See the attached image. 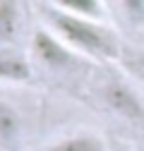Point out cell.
<instances>
[{
    "instance_id": "8",
    "label": "cell",
    "mask_w": 144,
    "mask_h": 151,
    "mask_svg": "<svg viewBox=\"0 0 144 151\" xmlns=\"http://www.w3.org/2000/svg\"><path fill=\"white\" fill-rule=\"evenodd\" d=\"M50 7H58L63 12L77 14V17H89V19H99L103 17V5L101 0H48Z\"/></svg>"
},
{
    "instance_id": "3",
    "label": "cell",
    "mask_w": 144,
    "mask_h": 151,
    "mask_svg": "<svg viewBox=\"0 0 144 151\" xmlns=\"http://www.w3.org/2000/svg\"><path fill=\"white\" fill-rule=\"evenodd\" d=\"M31 53L43 67H48L53 72H63V70L75 65V50H72L58 34L46 31V29H36L34 31Z\"/></svg>"
},
{
    "instance_id": "5",
    "label": "cell",
    "mask_w": 144,
    "mask_h": 151,
    "mask_svg": "<svg viewBox=\"0 0 144 151\" xmlns=\"http://www.w3.org/2000/svg\"><path fill=\"white\" fill-rule=\"evenodd\" d=\"M24 139V122L22 115L10 101L0 99V149L3 151H19Z\"/></svg>"
},
{
    "instance_id": "7",
    "label": "cell",
    "mask_w": 144,
    "mask_h": 151,
    "mask_svg": "<svg viewBox=\"0 0 144 151\" xmlns=\"http://www.w3.org/2000/svg\"><path fill=\"white\" fill-rule=\"evenodd\" d=\"M22 27V12L17 0H0V46H14Z\"/></svg>"
},
{
    "instance_id": "2",
    "label": "cell",
    "mask_w": 144,
    "mask_h": 151,
    "mask_svg": "<svg viewBox=\"0 0 144 151\" xmlns=\"http://www.w3.org/2000/svg\"><path fill=\"white\" fill-rule=\"evenodd\" d=\"M101 101L108 110H113L118 118L132 125H144V101L125 79L111 77L101 89Z\"/></svg>"
},
{
    "instance_id": "6",
    "label": "cell",
    "mask_w": 144,
    "mask_h": 151,
    "mask_svg": "<svg viewBox=\"0 0 144 151\" xmlns=\"http://www.w3.org/2000/svg\"><path fill=\"white\" fill-rule=\"evenodd\" d=\"M36 151H108V146L103 137L94 134V132H77V134L60 137Z\"/></svg>"
},
{
    "instance_id": "1",
    "label": "cell",
    "mask_w": 144,
    "mask_h": 151,
    "mask_svg": "<svg viewBox=\"0 0 144 151\" xmlns=\"http://www.w3.org/2000/svg\"><path fill=\"white\" fill-rule=\"evenodd\" d=\"M43 17H46L50 31L58 34L72 50L91 55V58H99V60H118L120 58L118 36L108 27H103L99 19L77 17V14L63 12L50 5L43 7Z\"/></svg>"
},
{
    "instance_id": "4",
    "label": "cell",
    "mask_w": 144,
    "mask_h": 151,
    "mask_svg": "<svg viewBox=\"0 0 144 151\" xmlns=\"http://www.w3.org/2000/svg\"><path fill=\"white\" fill-rule=\"evenodd\" d=\"M34 77L29 58L17 46H0V84H27Z\"/></svg>"
},
{
    "instance_id": "9",
    "label": "cell",
    "mask_w": 144,
    "mask_h": 151,
    "mask_svg": "<svg viewBox=\"0 0 144 151\" xmlns=\"http://www.w3.org/2000/svg\"><path fill=\"white\" fill-rule=\"evenodd\" d=\"M120 5L135 22L144 24V0H120Z\"/></svg>"
},
{
    "instance_id": "10",
    "label": "cell",
    "mask_w": 144,
    "mask_h": 151,
    "mask_svg": "<svg viewBox=\"0 0 144 151\" xmlns=\"http://www.w3.org/2000/svg\"><path fill=\"white\" fill-rule=\"evenodd\" d=\"M125 65L132 70V74H135L137 79L144 82V55H130V58L125 60Z\"/></svg>"
},
{
    "instance_id": "11",
    "label": "cell",
    "mask_w": 144,
    "mask_h": 151,
    "mask_svg": "<svg viewBox=\"0 0 144 151\" xmlns=\"http://www.w3.org/2000/svg\"><path fill=\"white\" fill-rule=\"evenodd\" d=\"M142 151H144V149H142Z\"/></svg>"
}]
</instances>
